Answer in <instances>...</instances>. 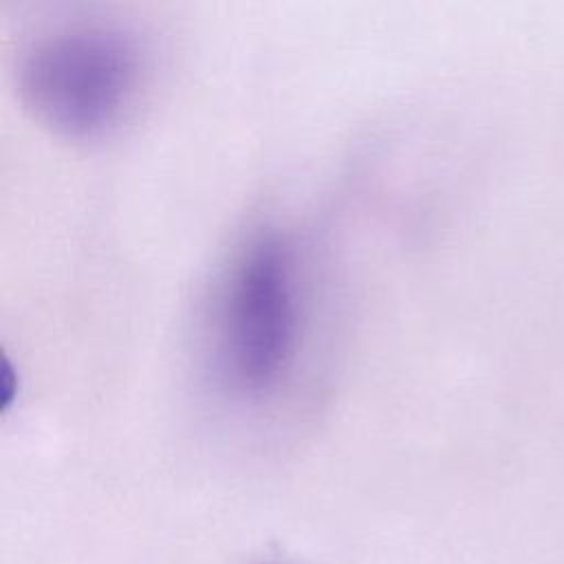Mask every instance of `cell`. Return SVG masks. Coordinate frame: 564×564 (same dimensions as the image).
<instances>
[{
	"label": "cell",
	"mask_w": 564,
	"mask_h": 564,
	"mask_svg": "<svg viewBox=\"0 0 564 564\" xmlns=\"http://www.w3.org/2000/svg\"><path fill=\"white\" fill-rule=\"evenodd\" d=\"M20 86L35 117L59 134L97 137L132 106L141 86V55L121 31L64 29L31 46Z\"/></svg>",
	"instance_id": "obj_2"
},
{
	"label": "cell",
	"mask_w": 564,
	"mask_h": 564,
	"mask_svg": "<svg viewBox=\"0 0 564 564\" xmlns=\"http://www.w3.org/2000/svg\"><path fill=\"white\" fill-rule=\"evenodd\" d=\"M302 341V291L293 247L278 234L249 240L229 264L212 308L209 357L218 386L262 401L289 379Z\"/></svg>",
	"instance_id": "obj_1"
}]
</instances>
